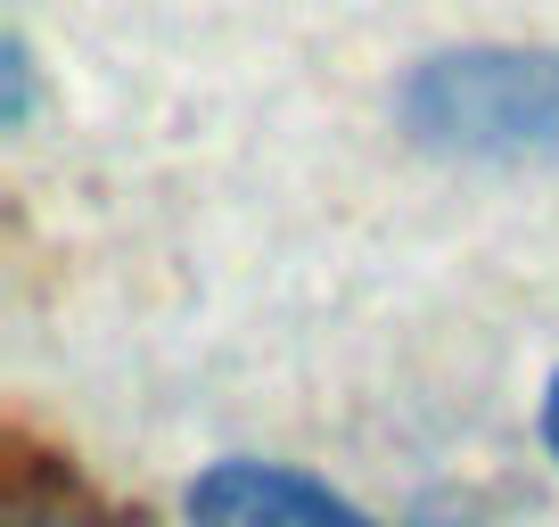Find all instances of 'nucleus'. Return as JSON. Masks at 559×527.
I'll list each match as a JSON object with an SVG mask.
<instances>
[{
    "label": "nucleus",
    "instance_id": "nucleus-3",
    "mask_svg": "<svg viewBox=\"0 0 559 527\" xmlns=\"http://www.w3.org/2000/svg\"><path fill=\"white\" fill-rule=\"evenodd\" d=\"M543 445L559 454V371H551V387H543Z\"/></svg>",
    "mask_w": 559,
    "mask_h": 527
},
{
    "label": "nucleus",
    "instance_id": "nucleus-1",
    "mask_svg": "<svg viewBox=\"0 0 559 527\" xmlns=\"http://www.w3.org/2000/svg\"><path fill=\"white\" fill-rule=\"evenodd\" d=\"M395 116L428 157L453 165H526L559 149V50H437L395 91Z\"/></svg>",
    "mask_w": 559,
    "mask_h": 527
},
{
    "label": "nucleus",
    "instance_id": "nucleus-2",
    "mask_svg": "<svg viewBox=\"0 0 559 527\" xmlns=\"http://www.w3.org/2000/svg\"><path fill=\"white\" fill-rule=\"evenodd\" d=\"M190 527H370V519L288 461H214L190 487Z\"/></svg>",
    "mask_w": 559,
    "mask_h": 527
}]
</instances>
